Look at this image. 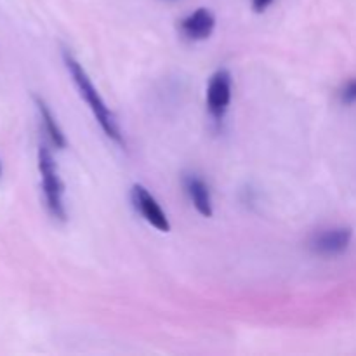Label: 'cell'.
Here are the masks:
<instances>
[{
    "label": "cell",
    "instance_id": "obj_1",
    "mask_svg": "<svg viewBox=\"0 0 356 356\" xmlns=\"http://www.w3.org/2000/svg\"><path fill=\"white\" fill-rule=\"evenodd\" d=\"M63 59H65L66 70H68L70 75H72V80L73 83H75L76 90H79L80 97H83L86 104L89 106L90 113L94 115L96 122L99 124L101 131H103L104 136L110 138L111 141L124 146L125 139L124 134H122L120 125H118L117 117H115L113 111L110 110V106H106V103H104V99L101 97V94L97 92V89L94 87L92 80H90L89 73L86 72L82 63L68 51H63Z\"/></svg>",
    "mask_w": 356,
    "mask_h": 356
},
{
    "label": "cell",
    "instance_id": "obj_2",
    "mask_svg": "<svg viewBox=\"0 0 356 356\" xmlns=\"http://www.w3.org/2000/svg\"><path fill=\"white\" fill-rule=\"evenodd\" d=\"M38 172L42 177V191H44L45 207H47L49 214L56 221L65 222V183L59 176L58 163H56L51 149L45 145H40V148H38Z\"/></svg>",
    "mask_w": 356,
    "mask_h": 356
},
{
    "label": "cell",
    "instance_id": "obj_3",
    "mask_svg": "<svg viewBox=\"0 0 356 356\" xmlns=\"http://www.w3.org/2000/svg\"><path fill=\"white\" fill-rule=\"evenodd\" d=\"M233 94V76L226 68L218 70L211 76L207 86V94H205V103H207V111L216 122H221L228 113L229 103H232Z\"/></svg>",
    "mask_w": 356,
    "mask_h": 356
},
{
    "label": "cell",
    "instance_id": "obj_4",
    "mask_svg": "<svg viewBox=\"0 0 356 356\" xmlns=\"http://www.w3.org/2000/svg\"><path fill=\"white\" fill-rule=\"evenodd\" d=\"M131 202L132 207L136 209V212H138L149 226H153L156 232H170V221L169 218H167L165 211H163L162 205L159 204V200L149 193L148 188H145L143 184H134L131 190Z\"/></svg>",
    "mask_w": 356,
    "mask_h": 356
},
{
    "label": "cell",
    "instance_id": "obj_5",
    "mask_svg": "<svg viewBox=\"0 0 356 356\" xmlns=\"http://www.w3.org/2000/svg\"><path fill=\"white\" fill-rule=\"evenodd\" d=\"M353 240V229L351 228H330L316 233L309 242V249L322 257H336L346 252Z\"/></svg>",
    "mask_w": 356,
    "mask_h": 356
},
{
    "label": "cell",
    "instance_id": "obj_6",
    "mask_svg": "<svg viewBox=\"0 0 356 356\" xmlns=\"http://www.w3.org/2000/svg\"><path fill=\"white\" fill-rule=\"evenodd\" d=\"M216 30V16L207 7H198L179 21V33L186 40L202 42L207 40Z\"/></svg>",
    "mask_w": 356,
    "mask_h": 356
},
{
    "label": "cell",
    "instance_id": "obj_7",
    "mask_svg": "<svg viewBox=\"0 0 356 356\" xmlns=\"http://www.w3.org/2000/svg\"><path fill=\"white\" fill-rule=\"evenodd\" d=\"M184 191L193 204L195 211L204 218L214 216V204H212V193L209 184L197 174H190L184 177Z\"/></svg>",
    "mask_w": 356,
    "mask_h": 356
},
{
    "label": "cell",
    "instance_id": "obj_8",
    "mask_svg": "<svg viewBox=\"0 0 356 356\" xmlns=\"http://www.w3.org/2000/svg\"><path fill=\"white\" fill-rule=\"evenodd\" d=\"M33 99L38 108V113H40V118H42V125H44V131L45 134H47L51 145L54 146L56 149H65L66 146H68V139H66L65 132H63L61 125H59L58 120H56L54 113L51 111L49 104L38 96H35Z\"/></svg>",
    "mask_w": 356,
    "mask_h": 356
},
{
    "label": "cell",
    "instance_id": "obj_9",
    "mask_svg": "<svg viewBox=\"0 0 356 356\" xmlns=\"http://www.w3.org/2000/svg\"><path fill=\"white\" fill-rule=\"evenodd\" d=\"M341 97H343V101L346 104L356 103V79L350 80V82L344 86L343 92H341Z\"/></svg>",
    "mask_w": 356,
    "mask_h": 356
},
{
    "label": "cell",
    "instance_id": "obj_10",
    "mask_svg": "<svg viewBox=\"0 0 356 356\" xmlns=\"http://www.w3.org/2000/svg\"><path fill=\"white\" fill-rule=\"evenodd\" d=\"M273 2L275 0H250V7H252L254 13L263 14V13H266L271 6H273Z\"/></svg>",
    "mask_w": 356,
    "mask_h": 356
},
{
    "label": "cell",
    "instance_id": "obj_11",
    "mask_svg": "<svg viewBox=\"0 0 356 356\" xmlns=\"http://www.w3.org/2000/svg\"><path fill=\"white\" fill-rule=\"evenodd\" d=\"M0 176H2V162H0Z\"/></svg>",
    "mask_w": 356,
    "mask_h": 356
}]
</instances>
